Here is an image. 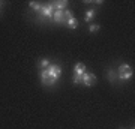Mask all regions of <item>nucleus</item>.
I'll return each mask as SVG.
<instances>
[{"instance_id":"9d476101","label":"nucleus","mask_w":135,"mask_h":129,"mask_svg":"<svg viewBox=\"0 0 135 129\" xmlns=\"http://www.w3.org/2000/svg\"><path fill=\"white\" fill-rule=\"evenodd\" d=\"M29 5H30V8H33L36 12H41V9H42V5H41L39 2H30Z\"/></svg>"},{"instance_id":"f3484780","label":"nucleus","mask_w":135,"mask_h":129,"mask_svg":"<svg viewBox=\"0 0 135 129\" xmlns=\"http://www.w3.org/2000/svg\"><path fill=\"white\" fill-rule=\"evenodd\" d=\"M108 75H110V80H111V81H114V78H116V77H114V72L110 71V72H108Z\"/></svg>"},{"instance_id":"6e6552de","label":"nucleus","mask_w":135,"mask_h":129,"mask_svg":"<svg viewBox=\"0 0 135 129\" xmlns=\"http://www.w3.org/2000/svg\"><path fill=\"white\" fill-rule=\"evenodd\" d=\"M66 26L69 27V29H77V27H78V21H77V18H75V17L69 18V20L66 21Z\"/></svg>"},{"instance_id":"2eb2a0df","label":"nucleus","mask_w":135,"mask_h":129,"mask_svg":"<svg viewBox=\"0 0 135 129\" xmlns=\"http://www.w3.org/2000/svg\"><path fill=\"white\" fill-rule=\"evenodd\" d=\"M101 29V27H99V26H98V24H92V26H90V32H92V33H95V32H98V30Z\"/></svg>"},{"instance_id":"9b49d317","label":"nucleus","mask_w":135,"mask_h":129,"mask_svg":"<svg viewBox=\"0 0 135 129\" xmlns=\"http://www.w3.org/2000/svg\"><path fill=\"white\" fill-rule=\"evenodd\" d=\"M72 17H74V15H72V12H71L69 9H65V11H63V21H65V24H66L68 20L72 18Z\"/></svg>"},{"instance_id":"0eeeda50","label":"nucleus","mask_w":135,"mask_h":129,"mask_svg":"<svg viewBox=\"0 0 135 129\" xmlns=\"http://www.w3.org/2000/svg\"><path fill=\"white\" fill-rule=\"evenodd\" d=\"M74 71H75V75H83L86 72V65L84 63H77L75 68H74Z\"/></svg>"},{"instance_id":"dca6fc26","label":"nucleus","mask_w":135,"mask_h":129,"mask_svg":"<svg viewBox=\"0 0 135 129\" xmlns=\"http://www.w3.org/2000/svg\"><path fill=\"white\" fill-rule=\"evenodd\" d=\"M72 81L75 83V84H78V83H81V75H74Z\"/></svg>"},{"instance_id":"39448f33","label":"nucleus","mask_w":135,"mask_h":129,"mask_svg":"<svg viewBox=\"0 0 135 129\" xmlns=\"http://www.w3.org/2000/svg\"><path fill=\"white\" fill-rule=\"evenodd\" d=\"M53 21L57 24H65V21H63V11H57L54 9L53 12Z\"/></svg>"},{"instance_id":"f03ea898","label":"nucleus","mask_w":135,"mask_h":129,"mask_svg":"<svg viewBox=\"0 0 135 129\" xmlns=\"http://www.w3.org/2000/svg\"><path fill=\"white\" fill-rule=\"evenodd\" d=\"M41 80H42V84L44 86H53L56 84V80H53L48 74V69H42L41 71Z\"/></svg>"},{"instance_id":"20e7f679","label":"nucleus","mask_w":135,"mask_h":129,"mask_svg":"<svg viewBox=\"0 0 135 129\" xmlns=\"http://www.w3.org/2000/svg\"><path fill=\"white\" fill-rule=\"evenodd\" d=\"M53 12H54L53 3H48V5L42 6V9H41V14H42V17H48V18H53Z\"/></svg>"},{"instance_id":"7ed1b4c3","label":"nucleus","mask_w":135,"mask_h":129,"mask_svg":"<svg viewBox=\"0 0 135 129\" xmlns=\"http://www.w3.org/2000/svg\"><path fill=\"white\" fill-rule=\"evenodd\" d=\"M47 69H48L50 77H51L53 80H56V81H57L59 77L62 75V69H60V66H59V65H50V66L47 68Z\"/></svg>"},{"instance_id":"1a4fd4ad","label":"nucleus","mask_w":135,"mask_h":129,"mask_svg":"<svg viewBox=\"0 0 135 129\" xmlns=\"http://www.w3.org/2000/svg\"><path fill=\"white\" fill-rule=\"evenodd\" d=\"M132 77H134V71H132V69L119 74V78H120V80H129V78H132Z\"/></svg>"},{"instance_id":"4468645a","label":"nucleus","mask_w":135,"mask_h":129,"mask_svg":"<svg viewBox=\"0 0 135 129\" xmlns=\"http://www.w3.org/2000/svg\"><path fill=\"white\" fill-rule=\"evenodd\" d=\"M132 68L129 66V65H122L120 68H119V74H122V72H126V71H131Z\"/></svg>"},{"instance_id":"f257e3e1","label":"nucleus","mask_w":135,"mask_h":129,"mask_svg":"<svg viewBox=\"0 0 135 129\" xmlns=\"http://www.w3.org/2000/svg\"><path fill=\"white\" fill-rule=\"evenodd\" d=\"M81 83H84L86 86H93V84H96V75L95 74H90V72H84L81 75Z\"/></svg>"},{"instance_id":"423d86ee","label":"nucleus","mask_w":135,"mask_h":129,"mask_svg":"<svg viewBox=\"0 0 135 129\" xmlns=\"http://www.w3.org/2000/svg\"><path fill=\"white\" fill-rule=\"evenodd\" d=\"M54 6V9H57V11H65L66 9V6H68V2L66 0H60V2H51Z\"/></svg>"},{"instance_id":"f8f14e48","label":"nucleus","mask_w":135,"mask_h":129,"mask_svg":"<svg viewBox=\"0 0 135 129\" xmlns=\"http://www.w3.org/2000/svg\"><path fill=\"white\" fill-rule=\"evenodd\" d=\"M95 14H96V9H89L86 14V21H92V18L95 17Z\"/></svg>"},{"instance_id":"ddd939ff","label":"nucleus","mask_w":135,"mask_h":129,"mask_svg":"<svg viewBox=\"0 0 135 129\" xmlns=\"http://www.w3.org/2000/svg\"><path fill=\"white\" fill-rule=\"evenodd\" d=\"M50 65H51V63H50L48 60H47V59H42V60L39 62V68H41V69H47V68L50 66Z\"/></svg>"}]
</instances>
